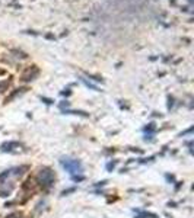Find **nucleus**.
<instances>
[{
    "label": "nucleus",
    "instance_id": "obj_1",
    "mask_svg": "<svg viewBox=\"0 0 194 218\" xmlns=\"http://www.w3.org/2000/svg\"><path fill=\"white\" fill-rule=\"evenodd\" d=\"M35 182L38 183L40 188H42V191H50L56 183V172L48 166H42L37 172Z\"/></svg>",
    "mask_w": 194,
    "mask_h": 218
},
{
    "label": "nucleus",
    "instance_id": "obj_2",
    "mask_svg": "<svg viewBox=\"0 0 194 218\" xmlns=\"http://www.w3.org/2000/svg\"><path fill=\"white\" fill-rule=\"evenodd\" d=\"M60 164L66 172H69L70 175H76L83 172V166L80 163V160L77 159H70V157H61L60 159Z\"/></svg>",
    "mask_w": 194,
    "mask_h": 218
},
{
    "label": "nucleus",
    "instance_id": "obj_3",
    "mask_svg": "<svg viewBox=\"0 0 194 218\" xmlns=\"http://www.w3.org/2000/svg\"><path fill=\"white\" fill-rule=\"evenodd\" d=\"M18 148H21V143L18 141H6L0 145V150L3 153H15Z\"/></svg>",
    "mask_w": 194,
    "mask_h": 218
},
{
    "label": "nucleus",
    "instance_id": "obj_4",
    "mask_svg": "<svg viewBox=\"0 0 194 218\" xmlns=\"http://www.w3.org/2000/svg\"><path fill=\"white\" fill-rule=\"evenodd\" d=\"M13 189H15V185L10 183V182H2L0 183V196L2 198H6V196H9L10 193L13 192Z\"/></svg>",
    "mask_w": 194,
    "mask_h": 218
},
{
    "label": "nucleus",
    "instance_id": "obj_5",
    "mask_svg": "<svg viewBox=\"0 0 194 218\" xmlns=\"http://www.w3.org/2000/svg\"><path fill=\"white\" fill-rule=\"evenodd\" d=\"M26 170H29V166H28V164H22V166H19V167L10 169V175H15V176H22Z\"/></svg>",
    "mask_w": 194,
    "mask_h": 218
},
{
    "label": "nucleus",
    "instance_id": "obj_6",
    "mask_svg": "<svg viewBox=\"0 0 194 218\" xmlns=\"http://www.w3.org/2000/svg\"><path fill=\"white\" fill-rule=\"evenodd\" d=\"M137 218H158V215L152 214V212H140V215Z\"/></svg>",
    "mask_w": 194,
    "mask_h": 218
},
{
    "label": "nucleus",
    "instance_id": "obj_7",
    "mask_svg": "<svg viewBox=\"0 0 194 218\" xmlns=\"http://www.w3.org/2000/svg\"><path fill=\"white\" fill-rule=\"evenodd\" d=\"M76 192V188L73 186V188H67V189H64L63 192H61V196H67V195H70V193Z\"/></svg>",
    "mask_w": 194,
    "mask_h": 218
},
{
    "label": "nucleus",
    "instance_id": "obj_8",
    "mask_svg": "<svg viewBox=\"0 0 194 218\" xmlns=\"http://www.w3.org/2000/svg\"><path fill=\"white\" fill-rule=\"evenodd\" d=\"M22 215H24L22 212H18L16 211V212H10V214H8L5 218H22Z\"/></svg>",
    "mask_w": 194,
    "mask_h": 218
},
{
    "label": "nucleus",
    "instance_id": "obj_9",
    "mask_svg": "<svg viewBox=\"0 0 194 218\" xmlns=\"http://www.w3.org/2000/svg\"><path fill=\"white\" fill-rule=\"evenodd\" d=\"M9 175H10V169H9V170H5L3 173H0V182H5Z\"/></svg>",
    "mask_w": 194,
    "mask_h": 218
},
{
    "label": "nucleus",
    "instance_id": "obj_10",
    "mask_svg": "<svg viewBox=\"0 0 194 218\" xmlns=\"http://www.w3.org/2000/svg\"><path fill=\"white\" fill-rule=\"evenodd\" d=\"M155 131V124L153 122H150L147 126H144V132H153Z\"/></svg>",
    "mask_w": 194,
    "mask_h": 218
},
{
    "label": "nucleus",
    "instance_id": "obj_11",
    "mask_svg": "<svg viewBox=\"0 0 194 218\" xmlns=\"http://www.w3.org/2000/svg\"><path fill=\"white\" fill-rule=\"evenodd\" d=\"M115 164H117V160H112V161H110V163L107 164V170H108V172H111V170H114V167H115Z\"/></svg>",
    "mask_w": 194,
    "mask_h": 218
},
{
    "label": "nucleus",
    "instance_id": "obj_12",
    "mask_svg": "<svg viewBox=\"0 0 194 218\" xmlns=\"http://www.w3.org/2000/svg\"><path fill=\"white\" fill-rule=\"evenodd\" d=\"M72 180L73 182H83L85 176H77V175H72Z\"/></svg>",
    "mask_w": 194,
    "mask_h": 218
},
{
    "label": "nucleus",
    "instance_id": "obj_13",
    "mask_svg": "<svg viewBox=\"0 0 194 218\" xmlns=\"http://www.w3.org/2000/svg\"><path fill=\"white\" fill-rule=\"evenodd\" d=\"M193 129H194V126H190L188 129H186V131H183V132L179 134V137H184V135H187V134H191V132H193Z\"/></svg>",
    "mask_w": 194,
    "mask_h": 218
},
{
    "label": "nucleus",
    "instance_id": "obj_14",
    "mask_svg": "<svg viewBox=\"0 0 194 218\" xmlns=\"http://www.w3.org/2000/svg\"><path fill=\"white\" fill-rule=\"evenodd\" d=\"M107 183H108V180H101V182L95 183V186H96V188H99V186H105Z\"/></svg>",
    "mask_w": 194,
    "mask_h": 218
},
{
    "label": "nucleus",
    "instance_id": "obj_15",
    "mask_svg": "<svg viewBox=\"0 0 194 218\" xmlns=\"http://www.w3.org/2000/svg\"><path fill=\"white\" fill-rule=\"evenodd\" d=\"M144 141H152V134H149V135L146 134V135H144Z\"/></svg>",
    "mask_w": 194,
    "mask_h": 218
}]
</instances>
